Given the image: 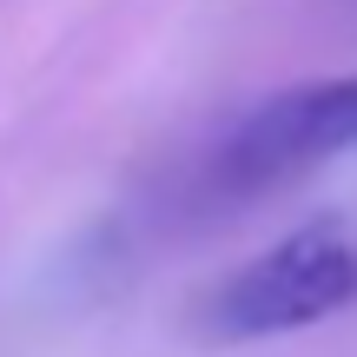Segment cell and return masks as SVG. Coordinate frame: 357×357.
<instances>
[{
    "label": "cell",
    "mask_w": 357,
    "mask_h": 357,
    "mask_svg": "<svg viewBox=\"0 0 357 357\" xmlns=\"http://www.w3.org/2000/svg\"><path fill=\"white\" fill-rule=\"evenodd\" d=\"M357 305V245L344 225L311 218L284 231L258 258H245L199 311V331L212 344H258V337L311 331Z\"/></svg>",
    "instance_id": "cell-1"
},
{
    "label": "cell",
    "mask_w": 357,
    "mask_h": 357,
    "mask_svg": "<svg viewBox=\"0 0 357 357\" xmlns=\"http://www.w3.org/2000/svg\"><path fill=\"white\" fill-rule=\"evenodd\" d=\"M351 146H357V73L305 79V86L258 100L238 119V132L218 146V185L231 199H258V192H278L331 166Z\"/></svg>",
    "instance_id": "cell-2"
}]
</instances>
